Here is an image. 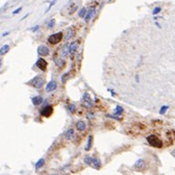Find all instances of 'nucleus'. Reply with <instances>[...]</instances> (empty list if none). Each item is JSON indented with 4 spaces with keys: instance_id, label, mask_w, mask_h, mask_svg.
Returning a JSON list of instances; mask_svg holds the SVG:
<instances>
[{
    "instance_id": "1",
    "label": "nucleus",
    "mask_w": 175,
    "mask_h": 175,
    "mask_svg": "<svg viewBox=\"0 0 175 175\" xmlns=\"http://www.w3.org/2000/svg\"><path fill=\"white\" fill-rule=\"evenodd\" d=\"M28 84L34 86V88H36V89H41L45 84V79L43 78L42 76H36L32 80L28 81Z\"/></svg>"
},
{
    "instance_id": "2",
    "label": "nucleus",
    "mask_w": 175,
    "mask_h": 175,
    "mask_svg": "<svg viewBox=\"0 0 175 175\" xmlns=\"http://www.w3.org/2000/svg\"><path fill=\"white\" fill-rule=\"evenodd\" d=\"M147 142H148L152 147H155V148H162L163 147V142L159 138H157L156 136L154 135H150V136L147 137Z\"/></svg>"
},
{
    "instance_id": "3",
    "label": "nucleus",
    "mask_w": 175,
    "mask_h": 175,
    "mask_svg": "<svg viewBox=\"0 0 175 175\" xmlns=\"http://www.w3.org/2000/svg\"><path fill=\"white\" fill-rule=\"evenodd\" d=\"M62 40H63V32H58V34H51L49 36L48 38V42L50 44H58V43L62 42Z\"/></svg>"
},
{
    "instance_id": "4",
    "label": "nucleus",
    "mask_w": 175,
    "mask_h": 175,
    "mask_svg": "<svg viewBox=\"0 0 175 175\" xmlns=\"http://www.w3.org/2000/svg\"><path fill=\"white\" fill-rule=\"evenodd\" d=\"M146 163H145V161L142 159H138L136 163H135V165H133V169L135 170H138V171H143V170L146 169Z\"/></svg>"
},
{
    "instance_id": "5",
    "label": "nucleus",
    "mask_w": 175,
    "mask_h": 175,
    "mask_svg": "<svg viewBox=\"0 0 175 175\" xmlns=\"http://www.w3.org/2000/svg\"><path fill=\"white\" fill-rule=\"evenodd\" d=\"M52 112H53V107L51 106V105H46V106H44L42 110H41V115H42L43 117H49V116H51Z\"/></svg>"
},
{
    "instance_id": "6",
    "label": "nucleus",
    "mask_w": 175,
    "mask_h": 175,
    "mask_svg": "<svg viewBox=\"0 0 175 175\" xmlns=\"http://www.w3.org/2000/svg\"><path fill=\"white\" fill-rule=\"evenodd\" d=\"M37 66L40 70L46 71V69H47V62H46L44 58H39V60H37Z\"/></svg>"
},
{
    "instance_id": "7",
    "label": "nucleus",
    "mask_w": 175,
    "mask_h": 175,
    "mask_svg": "<svg viewBox=\"0 0 175 175\" xmlns=\"http://www.w3.org/2000/svg\"><path fill=\"white\" fill-rule=\"evenodd\" d=\"M38 53L42 56H46V55L49 54V49H48V47L42 45V46H39V48H38Z\"/></svg>"
},
{
    "instance_id": "8",
    "label": "nucleus",
    "mask_w": 175,
    "mask_h": 175,
    "mask_svg": "<svg viewBox=\"0 0 175 175\" xmlns=\"http://www.w3.org/2000/svg\"><path fill=\"white\" fill-rule=\"evenodd\" d=\"M58 88V84H56V81H50L49 84H47L46 86V92H52L54 91L55 89Z\"/></svg>"
},
{
    "instance_id": "9",
    "label": "nucleus",
    "mask_w": 175,
    "mask_h": 175,
    "mask_svg": "<svg viewBox=\"0 0 175 175\" xmlns=\"http://www.w3.org/2000/svg\"><path fill=\"white\" fill-rule=\"evenodd\" d=\"M94 14H95V8H90L89 11H88V13H86V17H84V21L88 23V22L92 19V17H93Z\"/></svg>"
},
{
    "instance_id": "10",
    "label": "nucleus",
    "mask_w": 175,
    "mask_h": 175,
    "mask_svg": "<svg viewBox=\"0 0 175 175\" xmlns=\"http://www.w3.org/2000/svg\"><path fill=\"white\" fill-rule=\"evenodd\" d=\"M84 105L88 107H91L92 106V100H91V97H90L89 93H84Z\"/></svg>"
},
{
    "instance_id": "11",
    "label": "nucleus",
    "mask_w": 175,
    "mask_h": 175,
    "mask_svg": "<svg viewBox=\"0 0 175 175\" xmlns=\"http://www.w3.org/2000/svg\"><path fill=\"white\" fill-rule=\"evenodd\" d=\"M78 45H79V41H74V42H72V44H71L70 47H69V52H70L71 54H73L76 51V49H77V47H78Z\"/></svg>"
},
{
    "instance_id": "12",
    "label": "nucleus",
    "mask_w": 175,
    "mask_h": 175,
    "mask_svg": "<svg viewBox=\"0 0 175 175\" xmlns=\"http://www.w3.org/2000/svg\"><path fill=\"white\" fill-rule=\"evenodd\" d=\"M65 138L67 139V140H69V141L74 138V129L73 128H70V129H68V130L66 131Z\"/></svg>"
},
{
    "instance_id": "13",
    "label": "nucleus",
    "mask_w": 175,
    "mask_h": 175,
    "mask_svg": "<svg viewBox=\"0 0 175 175\" xmlns=\"http://www.w3.org/2000/svg\"><path fill=\"white\" fill-rule=\"evenodd\" d=\"M43 98L41 96H36L32 98V104L34 105H40L43 103Z\"/></svg>"
},
{
    "instance_id": "14",
    "label": "nucleus",
    "mask_w": 175,
    "mask_h": 175,
    "mask_svg": "<svg viewBox=\"0 0 175 175\" xmlns=\"http://www.w3.org/2000/svg\"><path fill=\"white\" fill-rule=\"evenodd\" d=\"M86 123L84 122V121H78V122L76 123V128L78 129L79 131H84V129H86Z\"/></svg>"
},
{
    "instance_id": "15",
    "label": "nucleus",
    "mask_w": 175,
    "mask_h": 175,
    "mask_svg": "<svg viewBox=\"0 0 175 175\" xmlns=\"http://www.w3.org/2000/svg\"><path fill=\"white\" fill-rule=\"evenodd\" d=\"M54 63L55 65L58 66V68H63L64 66H65V62H64L63 58H54Z\"/></svg>"
},
{
    "instance_id": "16",
    "label": "nucleus",
    "mask_w": 175,
    "mask_h": 175,
    "mask_svg": "<svg viewBox=\"0 0 175 175\" xmlns=\"http://www.w3.org/2000/svg\"><path fill=\"white\" fill-rule=\"evenodd\" d=\"M73 36H74V32L72 30V28H69L68 32H67V34H66V37H65V41H69Z\"/></svg>"
},
{
    "instance_id": "17",
    "label": "nucleus",
    "mask_w": 175,
    "mask_h": 175,
    "mask_svg": "<svg viewBox=\"0 0 175 175\" xmlns=\"http://www.w3.org/2000/svg\"><path fill=\"white\" fill-rule=\"evenodd\" d=\"M44 164H45V159H40L39 161H38L37 164H36V170H39L40 168H42L43 166H44Z\"/></svg>"
},
{
    "instance_id": "18",
    "label": "nucleus",
    "mask_w": 175,
    "mask_h": 175,
    "mask_svg": "<svg viewBox=\"0 0 175 175\" xmlns=\"http://www.w3.org/2000/svg\"><path fill=\"white\" fill-rule=\"evenodd\" d=\"M93 166H94L95 169H100V167H101V162H100V159H94V161H93Z\"/></svg>"
},
{
    "instance_id": "19",
    "label": "nucleus",
    "mask_w": 175,
    "mask_h": 175,
    "mask_svg": "<svg viewBox=\"0 0 175 175\" xmlns=\"http://www.w3.org/2000/svg\"><path fill=\"white\" fill-rule=\"evenodd\" d=\"M69 52V49L67 46H65V47H63V49H62V51H60V56H63V58H65V56H67V54Z\"/></svg>"
},
{
    "instance_id": "20",
    "label": "nucleus",
    "mask_w": 175,
    "mask_h": 175,
    "mask_svg": "<svg viewBox=\"0 0 175 175\" xmlns=\"http://www.w3.org/2000/svg\"><path fill=\"white\" fill-rule=\"evenodd\" d=\"M92 143H93V137L89 136V139H88V144H86V151H89V149L91 148Z\"/></svg>"
},
{
    "instance_id": "21",
    "label": "nucleus",
    "mask_w": 175,
    "mask_h": 175,
    "mask_svg": "<svg viewBox=\"0 0 175 175\" xmlns=\"http://www.w3.org/2000/svg\"><path fill=\"white\" fill-rule=\"evenodd\" d=\"M122 113H123L122 106H120V105L116 106V110H115V115H116V116H120L121 114H122Z\"/></svg>"
},
{
    "instance_id": "22",
    "label": "nucleus",
    "mask_w": 175,
    "mask_h": 175,
    "mask_svg": "<svg viewBox=\"0 0 175 175\" xmlns=\"http://www.w3.org/2000/svg\"><path fill=\"white\" fill-rule=\"evenodd\" d=\"M93 161H94V159L91 156H86L84 157V163H86V165H93Z\"/></svg>"
},
{
    "instance_id": "23",
    "label": "nucleus",
    "mask_w": 175,
    "mask_h": 175,
    "mask_svg": "<svg viewBox=\"0 0 175 175\" xmlns=\"http://www.w3.org/2000/svg\"><path fill=\"white\" fill-rule=\"evenodd\" d=\"M10 50V46L8 45H4V46H2L1 47V55H3L4 53H6Z\"/></svg>"
},
{
    "instance_id": "24",
    "label": "nucleus",
    "mask_w": 175,
    "mask_h": 175,
    "mask_svg": "<svg viewBox=\"0 0 175 175\" xmlns=\"http://www.w3.org/2000/svg\"><path fill=\"white\" fill-rule=\"evenodd\" d=\"M54 24H55V20L54 19H51V20H50L49 22H48V27H49V28H52L53 26H54Z\"/></svg>"
},
{
    "instance_id": "25",
    "label": "nucleus",
    "mask_w": 175,
    "mask_h": 175,
    "mask_svg": "<svg viewBox=\"0 0 175 175\" xmlns=\"http://www.w3.org/2000/svg\"><path fill=\"white\" fill-rule=\"evenodd\" d=\"M168 108H169V107H168L167 105H165V106H163L162 108H161V110H159V114H161V115H164L165 113L167 112Z\"/></svg>"
},
{
    "instance_id": "26",
    "label": "nucleus",
    "mask_w": 175,
    "mask_h": 175,
    "mask_svg": "<svg viewBox=\"0 0 175 175\" xmlns=\"http://www.w3.org/2000/svg\"><path fill=\"white\" fill-rule=\"evenodd\" d=\"M86 8H81L79 11V17H86Z\"/></svg>"
},
{
    "instance_id": "27",
    "label": "nucleus",
    "mask_w": 175,
    "mask_h": 175,
    "mask_svg": "<svg viewBox=\"0 0 175 175\" xmlns=\"http://www.w3.org/2000/svg\"><path fill=\"white\" fill-rule=\"evenodd\" d=\"M68 110H69V112H71V113H74L75 112V105L74 104H69L68 105Z\"/></svg>"
},
{
    "instance_id": "28",
    "label": "nucleus",
    "mask_w": 175,
    "mask_h": 175,
    "mask_svg": "<svg viewBox=\"0 0 175 175\" xmlns=\"http://www.w3.org/2000/svg\"><path fill=\"white\" fill-rule=\"evenodd\" d=\"M161 11H162V8L157 6V8H153V11H152V14H153V15H156V14H159Z\"/></svg>"
},
{
    "instance_id": "29",
    "label": "nucleus",
    "mask_w": 175,
    "mask_h": 175,
    "mask_svg": "<svg viewBox=\"0 0 175 175\" xmlns=\"http://www.w3.org/2000/svg\"><path fill=\"white\" fill-rule=\"evenodd\" d=\"M21 10H22V8H17L16 11L14 12V14H15V15H16V14H18V13H19V12L21 11Z\"/></svg>"
},
{
    "instance_id": "30",
    "label": "nucleus",
    "mask_w": 175,
    "mask_h": 175,
    "mask_svg": "<svg viewBox=\"0 0 175 175\" xmlns=\"http://www.w3.org/2000/svg\"><path fill=\"white\" fill-rule=\"evenodd\" d=\"M38 28H39V25H37V26H36V27H34V28H32V32H36V30H37Z\"/></svg>"
},
{
    "instance_id": "31",
    "label": "nucleus",
    "mask_w": 175,
    "mask_h": 175,
    "mask_svg": "<svg viewBox=\"0 0 175 175\" xmlns=\"http://www.w3.org/2000/svg\"><path fill=\"white\" fill-rule=\"evenodd\" d=\"M172 155L175 157V149H174V150H173V151H172Z\"/></svg>"
},
{
    "instance_id": "32",
    "label": "nucleus",
    "mask_w": 175,
    "mask_h": 175,
    "mask_svg": "<svg viewBox=\"0 0 175 175\" xmlns=\"http://www.w3.org/2000/svg\"><path fill=\"white\" fill-rule=\"evenodd\" d=\"M174 135H175V133H174Z\"/></svg>"
}]
</instances>
